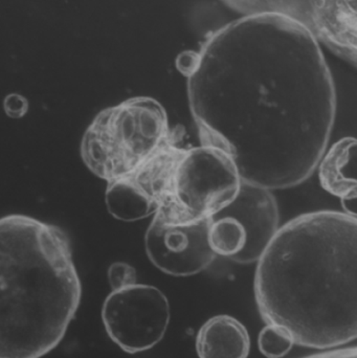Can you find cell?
<instances>
[{
  "label": "cell",
  "mask_w": 357,
  "mask_h": 358,
  "mask_svg": "<svg viewBox=\"0 0 357 358\" xmlns=\"http://www.w3.org/2000/svg\"><path fill=\"white\" fill-rule=\"evenodd\" d=\"M3 109L10 119H21L29 110V101L21 94H8L3 100Z\"/></svg>",
  "instance_id": "2e32d148"
},
{
  "label": "cell",
  "mask_w": 357,
  "mask_h": 358,
  "mask_svg": "<svg viewBox=\"0 0 357 358\" xmlns=\"http://www.w3.org/2000/svg\"><path fill=\"white\" fill-rule=\"evenodd\" d=\"M199 358H247L251 338L247 327L228 315L210 317L196 336Z\"/></svg>",
  "instance_id": "30bf717a"
},
{
  "label": "cell",
  "mask_w": 357,
  "mask_h": 358,
  "mask_svg": "<svg viewBox=\"0 0 357 358\" xmlns=\"http://www.w3.org/2000/svg\"><path fill=\"white\" fill-rule=\"evenodd\" d=\"M356 138H342L324 153L318 165L323 189L343 201L356 197Z\"/></svg>",
  "instance_id": "8fae6325"
},
{
  "label": "cell",
  "mask_w": 357,
  "mask_h": 358,
  "mask_svg": "<svg viewBox=\"0 0 357 358\" xmlns=\"http://www.w3.org/2000/svg\"><path fill=\"white\" fill-rule=\"evenodd\" d=\"M241 182L234 161L220 149L174 145L163 164L154 214L174 224L212 218L236 197Z\"/></svg>",
  "instance_id": "5b68a950"
},
{
  "label": "cell",
  "mask_w": 357,
  "mask_h": 358,
  "mask_svg": "<svg viewBox=\"0 0 357 358\" xmlns=\"http://www.w3.org/2000/svg\"><path fill=\"white\" fill-rule=\"evenodd\" d=\"M81 298L62 229L27 215L0 218V358H41L54 350Z\"/></svg>",
  "instance_id": "3957f363"
},
{
  "label": "cell",
  "mask_w": 357,
  "mask_h": 358,
  "mask_svg": "<svg viewBox=\"0 0 357 358\" xmlns=\"http://www.w3.org/2000/svg\"><path fill=\"white\" fill-rule=\"evenodd\" d=\"M174 134L159 101L128 99L94 117L82 138V159L96 178L110 182L136 171Z\"/></svg>",
  "instance_id": "277c9868"
},
{
  "label": "cell",
  "mask_w": 357,
  "mask_h": 358,
  "mask_svg": "<svg viewBox=\"0 0 357 358\" xmlns=\"http://www.w3.org/2000/svg\"><path fill=\"white\" fill-rule=\"evenodd\" d=\"M197 56L198 52H187L180 55V58L177 59L176 66L184 77L190 78L194 73L196 69Z\"/></svg>",
  "instance_id": "e0dca14e"
},
{
  "label": "cell",
  "mask_w": 357,
  "mask_h": 358,
  "mask_svg": "<svg viewBox=\"0 0 357 358\" xmlns=\"http://www.w3.org/2000/svg\"><path fill=\"white\" fill-rule=\"evenodd\" d=\"M105 202L109 214L125 222L143 220L156 212L154 202L128 176L107 182Z\"/></svg>",
  "instance_id": "7c38bea8"
},
{
  "label": "cell",
  "mask_w": 357,
  "mask_h": 358,
  "mask_svg": "<svg viewBox=\"0 0 357 358\" xmlns=\"http://www.w3.org/2000/svg\"><path fill=\"white\" fill-rule=\"evenodd\" d=\"M170 317L165 294L145 284L112 290L102 307L107 334L129 355L150 350L159 344L167 331Z\"/></svg>",
  "instance_id": "8992f818"
},
{
  "label": "cell",
  "mask_w": 357,
  "mask_h": 358,
  "mask_svg": "<svg viewBox=\"0 0 357 358\" xmlns=\"http://www.w3.org/2000/svg\"><path fill=\"white\" fill-rule=\"evenodd\" d=\"M210 223L211 218L174 224L154 214L145 236L149 260L174 277L205 271L217 257L210 245Z\"/></svg>",
  "instance_id": "ba28073f"
},
{
  "label": "cell",
  "mask_w": 357,
  "mask_h": 358,
  "mask_svg": "<svg viewBox=\"0 0 357 358\" xmlns=\"http://www.w3.org/2000/svg\"><path fill=\"white\" fill-rule=\"evenodd\" d=\"M217 215L233 217L245 229V248L233 260L240 264L257 262L279 229L278 203L272 189L247 181L242 180L236 197Z\"/></svg>",
  "instance_id": "9c48e42d"
},
{
  "label": "cell",
  "mask_w": 357,
  "mask_h": 358,
  "mask_svg": "<svg viewBox=\"0 0 357 358\" xmlns=\"http://www.w3.org/2000/svg\"><path fill=\"white\" fill-rule=\"evenodd\" d=\"M255 300L266 325L295 344L329 350L357 336V220L308 213L279 227L257 261Z\"/></svg>",
  "instance_id": "7a4b0ae2"
},
{
  "label": "cell",
  "mask_w": 357,
  "mask_h": 358,
  "mask_svg": "<svg viewBox=\"0 0 357 358\" xmlns=\"http://www.w3.org/2000/svg\"><path fill=\"white\" fill-rule=\"evenodd\" d=\"M295 342L293 336L284 328L266 325L258 338L260 352L268 358H282L289 355Z\"/></svg>",
  "instance_id": "5bb4252c"
},
{
  "label": "cell",
  "mask_w": 357,
  "mask_h": 358,
  "mask_svg": "<svg viewBox=\"0 0 357 358\" xmlns=\"http://www.w3.org/2000/svg\"><path fill=\"white\" fill-rule=\"evenodd\" d=\"M303 358H357V348L350 347V348L337 349V350L324 351V352L316 353Z\"/></svg>",
  "instance_id": "ac0fdd59"
},
{
  "label": "cell",
  "mask_w": 357,
  "mask_h": 358,
  "mask_svg": "<svg viewBox=\"0 0 357 358\" xmlns=\"http://www.w3.org/2000/svg\"><path fill=\"white\" fill-rule=\"evenodd\" d=\"M107 275L112 290H119L134 285L138 279L136 268L125 262L112 263L109 266Z\"/></svg>",
  "instance_id": "9a60e30c"
},
{
  "label": "cell",
  "mask_w": 357,
  "mask_h": 358,
  "mask_svg": "<svg viewBox=\"0 0 357 358\" xmlns=\"http://www.w3.org/2000/svg\"><path fill=\"white\" fill-rule=\"evenodd\" d=\"M201 145L270 189L307 180L326 152L337 90L318 38L275 14L245 15L205 41L188 78Z\"/></svg>",
  "instance_id": "6da1fadb"
},
{
  "label": "cell",
  "mask_w": 357,
  "mask_h": 358,
  "mask_svg": "<svg viewBox=\"0 0 357 358\" xmlns=\"http://www.w3.org/2000/svg\"><path fill=\"white\" fill-rule=\"evenodd\" d=\"M209 241L216 256L233 261L245 248V229L233 217L216 214L210 223Z\"/></svg>",
  "instance_id": "4fadbf2b"
},
{
  "label": "cell",
  "mask_w": 357,
  "mask_h": 358,
  "mask_svg": "<svg viewBox=\"0 0 357 358\" xmlns=\"http://www.w3.org/2000/svg\"><path fill=\"white\" fill-rule=\"evenodd\" d=\"M245 15L289 17L307 27L335 54L356 63V0H224Z\"/></svg>",
  "instance_id": "52a82bcc"
}]
</instances>
